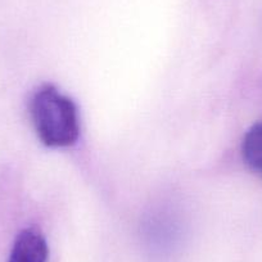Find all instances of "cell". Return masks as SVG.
<instances>
[{
	"instance_id": "cell-1",
	"label": "cell",
	"mask_w": 262,
	"mask_h": 262,
	"mask_svg": "<svg viewBox=\"0 0 262 262\" xmlns=\"http://www.w3.org/2000/svg\"><path fill=\"white\" fill-rule=\"evenodd\" d=\"M31 118L37 137L48 147L75 144L80 123L75 103L52 85L41 86L31 99Z\"/></svg>"
},
{
	"instance_id": "cell-2",
	"label": "cell",
	"mask_w": 262,
	"mask_h": 262,
	"mask_svg": "<svg viewBox=\"0 0 262 262\" xmlns=\"http://www.w3.org/2000/svg\"><path fill=\"white\" fill-rule=\"evenodd\" d=\"M8 262H48V244L35 229H25L17 235Z\"/></svg>"
},
{
	"instance_id": "cell-3",
	"label": "cell",
	"mask_w": 262,
	"mask_h": 262,
	"mask_svg": "<svg viewBox=\"0 0 262 262\" xmlns=\"http://www.w3.org/2000/svg\"><path fill=\"white\" fill-rule=\"evenodd\" d=\"M242 153L247 166L262 178V122L248 128L242 144Z\"/></svg>"
}]
</instances>
